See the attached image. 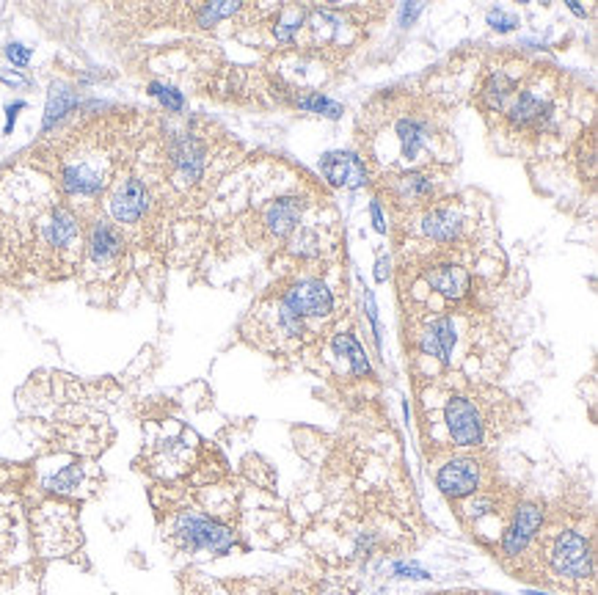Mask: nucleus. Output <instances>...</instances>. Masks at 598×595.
<instances>
[{"instance_id": "f257e3e1", "label": "nucleus", "mask_w": 598, "mask_h": 595, "mask_svg": "<svg viewBox=\"0 0 598 595\" xmlns=\"http://www.w3.org/2000/svg\"><path fill=\"white\" fill-rule=\"evenodd\" d=\"M174 537L185 551H210V554H230L235 546V532L213 519L182 513L174 524Z\"/></svg>"}, {"instance_id": "f03ea898", "label": "nucleus", "mask_w": 598, "mask_h": 595, "mask_svg": "<svg viewBox=\"0 0 598 595\" xmlns=\"http://www.w3.org/2000/svg\"><path fill=\"white\" fill-rule=\"evenodd\" d=\"M546 559L552 565L554 576H560V579H590L593 576L590 543L585 535H579L574 529H565L554 537L546 551Z\"/></svg>"}, {"instance_id": "7ed1b4c3", "label": "nucleus", "mask_w": 598, "mask_h": 595, "mask_svg": "<svg viewBox=\"0 0 598 595\" xmlns=\"http://www.w3.org/2000/svg\"><path fill=\"white\" fill-rule=\"evenodd\" d=\"M447 433L455 446H480L486 436V422L477 408V403L466 394H452L444 406Z\"/></svg>"}, {"instance_id": "20e7f679", "label": "nucleus", "mask_w": 598, "mask_h": 595, "mask_svg": "<svg viewBox=\"0 0 598 595\" xmlns=\"http://www.w3.org/2000/svg\"><path fill=\"white\" fill-rule=\"evenodd\" d=\"M281 306L295 318H328L334 311V295L320 278H298L281 293Z\"/></svg>"}, {"instance_id": "39448f33", "label": "nucleus", "mask_w": 598, "mask_h": 595, "mask_svg": "<svg viewBox=\"0 0 598 595\" xmlns=\"http://www.w3.org/2000/svg\"><path fill=\"white\" fill-rule=\"evenodd\" d=\"M150 188L144 185V180L138 177H125L117 182V188L110 190L108 198V210L117 223H138L150 210Z\"/></svg>"}, {"instance_id": "423d86ee", "label": "nucleus", "mask_w": 598, "mask_h": 595, "mask_svg": "<svg viewBox=\"0 0 598 595\" xmlns=\"http://www.w3.org/2000/svg\"><path fill=\"white\" fill-rule=\"evenodd\" d=\"M554 117V105L546 94L537 89H524L516 100L507 105V122L513 130H544Z\"/></svg>"}, {"instance_id": "0eeeda50", "label": "nucleus", "mask_w": 598, "mask_h": 595, "mask_svg": "<svg viewBox=\"0 0 598 595\" xmlns=\"http://www.w3.org/2000/svg\"><path fill=\"white\" fill-rule=\"evenodd\" d=\"M544 527V507L535 504V502H524L516 507V513H513V521L510 527L505 529V537H502V551L505 557H519L527 551V546L535 541V535Z\"/></svg>"}, {"instance_id": "6e6552de", "label": "nucleus", "mask_w": 598, "mask_h": 595, "mask_svg": "<svg viewBox=\"0 0 598 595\" xmlns=\"http://www.w3.org/2000/svg\"><path fill=\"white\" fill-rule=\"evenodd\" d=\"M436 486L449 499H464L480 491V463L474 458H452L447 461L439 474Z\"/></svg>"}, {"instance_id": "1a4fd4ad", "label": "nucleus", "mask_w": 598, "mask_h": 595, "mask_svg": "<svg viewBox=\"0 0 598 595\" xmlns=\"http://www.w3.org/2000/svg\"><path fill=\"white\" fill-rule=\"evenodd\" d=\"M394 147H397V160L400 163H414L419 155L431 147L433 138V125L424 117H403L394 122Z\"/></svg>"}, {"instance_id": "9d476101", "label": "nucleus", "mask_w": 598, "mask_h": 595, "mask_svg": "<svg viewBox=\"0 0 598 595\" xmlns=\"http://www.w3.org/2000/svg\"><path fill=\"white\" fill-rule=\"evenodd\" d=\"M80 237V229H77V218L61 207L55 205L47 210V215L39 221V243L50 251H69Z\"/></svg>"}, {"instance_id": "9b49d317", "label": "nucleus", "mask_w": 598, "mask_h": 595, "mask_svg": "<svg viewBox=\"0 0 598 595\" xmlns=\"http://www.w3.org/2000/svg\"><path fill=\"white\" fill-rule=\"evenodd\" d=\"M168 157H171V165H174L177 177L185 185H193L196 180H202V174H205V144L193 133H182V135H177L174 141H171Z\"/></svg>"}, {"instance_id": "f8f14e48", "label": "nucleus", "mask_w": 598, "mask_h": 595, "mask_svg": "<svg viewBox=\"0 0 598 595\" xmlns=\"http://www.w3.org/2000/svg\"><path fill=\"white\" fill-rule=\"evenodd\" d=\"M320 172L331 185L339 188H361L367 185V165L353 152H328L320 160Z\"/></svg>"}, {"instance_id": "ddd939ff", "label": "nucleus", "mask_w": 598, "mask_h": 595, "mask_svg": "<svg viewBox=\"0 0 598 595\" xmlns=\"http://www.w3.org/2000/svg\"><path fill=\"white\" fill-rule=\"evenodd\" d=\"M424 281L431 285L439 295L449 298V301H461L469 295L472 290V276L466 268L455 265V262H439L424 270Z\"/></svg>"}, {"instance_id": "4468645a", "label": "nucleus", "mask_w": 598, "mask_h": 595, "mask_svg": "<svg viewBox=\"0 0 598 595\" xmlns=\"http://www.w3.org/2000/svg\"><path fill=\"white\" fill-rule=\"evenodd\" d=\"M455 342H458V336H455V323H452L449 315L436 318L431 326H427L419 334V348H422V353L439 358L441 364H449L452 361Z\"/></svg>"}, {"instance_id": "2eb2a0df", "label": "nucleus", "mask_w": 598, "mask_h": 595, "mask_svg": "<svg viewBox=\"0 0 598 595\" xmlns=\"http://www.w3.org/2000/svg\"><path fill=\"white\" fill-rule=\"evenodd\" d=\"M419 229L424 237H431L436 243H452L464 232V215L452 207H433L422 215Z\"/></svg>"}, {"instance_id": "dca6fc26", "label": "nucleus", "mask_w": 598, "mask_h": 595, "mask_svg": "<svg viewBox=\"0 0 598 595\" xmlns=\"http://www.w3.org/2000/svg\"><path fill=\"white\" fill-rule=\"evenodd\" d=\"M303 207H306L303 198H298V196H284V198H279V202H273L268 207V213H265V229H268V235L273 240L287 237L295 229V226H298V221L303 215Z\"/></svg>"}, {"instance_id": "f3484780", "label": "nucleus", "mask_w": 598, "mask_h": 595, "mask_svg": "<svg viewBox=\"0 0 598 595\" xmlns=\"http://www.w3.org/2000/svg\"><path fill=\"white\" fill-rule=\"evenodd\" d=\"M125 240L117 232V226L108 221H94L92 235H89V257L94 265H110L122 257Z\"/></svg>"}, {"instance_id": "a211bd4d", "label": "nucleus", "mask_w": 598, "mask_h": 595, "mask_svg": "<svg viewBox=\"0 0 598 595\" xmlns=\"http://www.w3.org/2000/svg\"><path fill=\"white\" fill-rule=\"evenodd\" d=\"M516 86H519L516 77H510L507 72L497 69V72L486 80V86H482V92H480L482 105H486L489 110H502V108H507L510 97L516 94Z\"/></svg>"}, {"instance_id": "6ab92c4d", "label": "nucleus", "mask_w": 598, "mask_h": 595, "mask_svg": "<svg viewBox=\"0 0 598 595\" xmlns=\"http://www.w3.org/2000/svg\"><path fill=\"white\" fill-rule=\"evenodd\" d=\"M331 348H334V353L339 358H345L351 364V373L356 378H367L369 375V358H367L364 348L359 345V339L353 334H336Z\"/></svg>"}, {"instance_id": "aec40b11", "label": "nucleus", "mask_w": 598, "mask_h": 595, "mask_svg": "<svg viewBox=\"0 0 598 595\" xmlns=\"http://www.w3.org/2000/svg\"><path fill=\"white\" fill-rule=\"evenodd\" d=\"M77 105V97H75V92L69 89V86H53V92H50V100H47V110H44V130H50L55 122H61L67 113L72 110Z\"/></svg>"}, {"instance_id": "412c9836", "label": "nucleus", "mask_w": 598, "mask_h": 595, "mask_svg": "<svg viewBox=\"0 0 598 595\" xmlns=\"http://www.w3.org/2000/svg\"><path fill=\"white\" fill-rule=\"evenodd\" d=\"M303 20H306V12L298 9V6L281 9V17H279L276 25H273V36H276V42H284V44L295 42L298 31L303 28Z\"/></svg>"}, {"instance_id": "4be33fe9", "label": "nucleus", "mask_w": 598, "mask_h": 595, "mask_svg": "<svg viewBox=\"0 0 598 595\" xmlns=\"http://www.w3.org/2000/svg\"><path fill=\"white\" fill-rule=\"evenodd\" d=\"M298 108L301 110H309V113H323V117H331V119H339L342 108L336 102H331L328 97H323L320 92H309L298 100Z\"/></svg>"}, {"instance_id": "5701e85b", "label": "nucleus", "mask_w": 598, "mask_h": 595, "mask_svg": "<svg viewBox=\"0 0 598 595\" xmlns=\"http://www.w3.org/2000/svg\"><path fill=\"white\" fill-rule=\"evenodd\" d=\"M240 9H243L240 4H207L202 12H198V22H202V25H215L223 17L238 14Z\"/></svg>"}, {"instance_id": "b1692460", "label": "nucleus", "mask_w": 598, "mask_h": 595, "mask_svg": "<svg viewBox=\"0 0 598 595\" xmlns=\"http://www.w3.org/2000/svg\"><path fill=\"white\" fill-rule=\"evenodd\" d=\"M150 94H152V97H158V100L163 102V108L174 110V113H180V110H182V105H185V97H182L177 89L163 86V83H152V86H150Z\"/></svg>"}, {"instance_id": "393cba45", "label": "nucleus", "mask_w": 598, "mask_h": 595, "mask_svg": "<svg viewBox=\"0 0 598 595\" xmlns=\"http://www.w3.org/2000/svg\"><path fill=\"white\" fill-rule=\"evenodd\" d=\"M80 477H83L80 466H67V469H61L59 474H55V477L50 479V488H53V491H61V494L75 491V488L80 486Z\"/></svg>"}, {"instance_id": "a878e982", "label": "nucleus", "mask_w": 598, "mask_h": 595, "mask_svg": "<svg viewBox=\"0 0 598 595\" xmlns=\"http://www.w3.org/2000/svg\"><path fill=\"white\" fill-rule=\"evenodd\" d=\"M364 301H367V318L373 323V334H376V348L381 350L384 342H381V326H378V306H376V298L369 290H364Z\"/></svg>"}, {"instance_id": "bb28decb", "label": "nucleus", "mask_w": 598, "mask_h": 595, "mask_svg": "<svg viewBox=\"0 0 598 595\" xmlns=\"http://www.w3.org/2000/svg\"><path fill=\"white\" fill-rule=\"evenodd\" d=\"M489 25L505 34V31H513V28L519 25V20L513 17V14H507L505 9H497V12H491V14H489Z\"/></svg>"}, {"instance_id": "cd10ccee", "label": "nucleus", "mask_w": 598, "mask_h": 595, "mask_svg": "<svg viewBox=\"0 0 598 595\" xmlns=\"http://www.w3.org/2000/svg\"><path fill=\"white\" fill-rule=\"evenodd\" d=\"M394 576H400V579H431V574H427L424 568H419V565H406V562L394 565Z\"/></svg>"}, {"instance_id": "c85d7f7f", "label": "nucleus", "mask_w": 598, "mask_h": 595, "mask_svg": "<svg viewBox=\"0 0 598 595\" xmlns=\"http://www.w3.org/2000/svg\"><path fill=\"white\" fill-rule=\"evenodd\" d=\"M6 55H9V61L17 64V67H25L28 61H31V50L22 47V44H17V42L6 47Z\"/></svg>"}, {"instance_id": "c756f323", "label": "nucleus", "mask_w": 598, "mask_h": 595, "mask_svg": "<svg viewBox=\"0 0 598 595\" xmlns=\"http://www.w3.org/2000/svg\"><path fill=\"white\" fill-rule=\"evenodd\" d=\"M369 215H373L376 229H378V232H386V221H384V213H381V205H378V202L369 205Z\"/></svg>"}, {"instance_id": "7c9ffc66", "label": "nucleus", "mask_w": 598, "mask_h": 595, "mask_svg": "<svg viewBox=\"0 0 598 595\" xmlns=\"http://www.w3.org/2000/svg\"><path fill=\"white\" fill-rule=\"evenodd\" d=\"M22 108H25V102H14V105H9V110H6V117H9V122H6V133H12L14 119H17V110H22Z\"/></svg>"}, {"instance_id": "2f4dec72", "label": "nucleus", "mask_w": 598, "mask_h": 595, "mask_svg": "<svg viewBox=\"0 0 598 595\" xmlns=\"http://www.w3.org/2000/svg\"><path fill=\"white\" fill-rule=\"evenodd\" d=\"M422 12V6L419 4H414V6H403V25H411L414 22V17Z\"/></svg>"}, {"instance_id": "473e14b6", "label": "nucleus", "mask_w": 598, "mask_h": 595, "mask_svg": "<svg viewBox=\"0 0 598 595\" xmlns=\"http://www.w3.org/2000/svg\"><path fill=\"white\" fill-rule=\"evenodd\" d=\"M386 276H389V260L381 257L378 265H376V278H378V281H386Z\"/></svg>"}, {"instance_id": "72a5a7b5", "label": "nucleus", "mask_w": 598, "mask_h": 595, "mask_svg": "<svg viewBox=\"0 0 598 595\" xmlns=\"http://www.w3.org/2000/svg\"><path fill=\"white\" fill-rule=\"evenodd\" d=\"M568 6H571V12H574V14H579V17H585V9H582V6H579V4H577V0H571V4H568Z\"/></svg>"}]
</instances>
